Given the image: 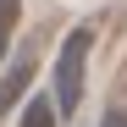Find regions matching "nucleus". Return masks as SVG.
<instances>
[{"mask_svg":"<svg viewBox=\"0 0 127 127\" xmlns=\"http://www.w3.org/2000/svg\"><path fill=\"white\" fill-rule=\"evenodd\" d=\"M89 28H72L66 39H61V55H55V116L77 111L83 99V66H89Z\"/></svg>","mask_w":127,"mask_h":127,"instance_id":"nucleus-1","label":"nucleus"},{"mask_svg":"<svg viewBox=\"0 0 127 127\" xmlns=\"http://www.w3.org/2000/svg\"><path fill=\"white\" fill-rule=\"evenodd\" d=\"M28 77H33V50L22 44L11 55V66H6V83H0V111H11L17 99H22V89H28Z\"/></svg>","mask_w":127,"mask_h":127,"instance_id":"nucleus-2","label":"nucleus"},{"mask_svg":"<svg viewBox=\"0 0 127 127\" xmlns=\"http://www.w3.org/2000/svg\"><path fill=\"white\" fill-rule=\"evenodd\" d=\"M22 127H55V105H50L44 94L22 99Z\"/></svg>","mask_w":127,"mask_h":127,"instance_id":"nucleus-3","label":"nucleus"},{"mask_svg":"<svg viewBox=\"0 0 127 127\" xmlns=\"http://www.w3.org/2000/svg\"><path fill=\"white\" fill-rule=\"evenodd\" d=\"M17 11H22V0H0V55L11 44V28H17Z\"/></svg>","mask_w":127,"mask_h":127,"instance_id":"nucleus-4","label":"nucleus"},{"mask_svg":"<svg viewBox=\"0 0 127 127\" xmlns=\"http://www.w3.org/2000/svg\"><path fill=\"white\" fill-rule=\"evenodd\" d=\"M99 127H127V105H111V111H105V122Z\"/></svg>","mask_w":127,"mask_h":127,"instance_id":"nucleus-5","label":"nucleus"}]
</instances>
